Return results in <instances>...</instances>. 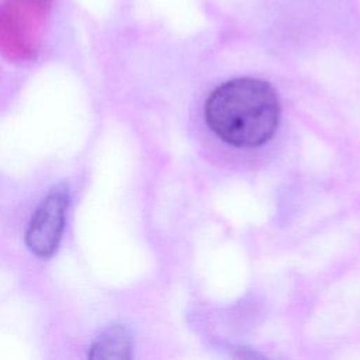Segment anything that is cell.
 <instances>
[{
    "label": "cell",
    "mask_w": 360,
    "mask_h": 360,
    "mask_svg": "<svg viewBox=\"0 0 360 360\" xmlns=\"http://www.w3.org/2000/svg\"><path fill=\"white\" fill-rule=\"evenodd\" d=\"M205 121L225 142L235 146L266 143L277 129L280 103L263 80L238 77L217 87L205 101Z\"/></svg>",
    "instance_id": "cell-1"
},
{
    "label": "cell",
    "mask_w": 360,
    "mask_h": 360,
    "mask_svg": "<svg viewBox=\"0 0 360 360\" xmlns=\"http://www.w3.org/2000/svg\"><path fill=\"white\" fill-rule=\"evenodd\" d=\"M69 198V187L60 183L53 186L35 208L25 232V245L32 255L49 257L56 252L65 228Z\"/></svg>",
    "instance_id": "cell-3"
},
{
    "label": "cell",
    "mask_w": 360,
    "mask_h": 360,
    "mask_svg": "<svg viewBox=\"0 0 360 360\" xmlns=\"http://www.w3.org/2000/svg\"><path fill=\"white\" fill-rule=\"evenodd\" d=\"M132 339L122 325L104 329L89 349V359H128L131 357Z\"/></svg>",
    "instance_id": "cell-4"
},
{
    "label": "cell",
    "mask_w": 360,
    "mask_h": 360,
    "mask_svg": "<svg viewBox=\"0 0 360 360\" xmlns=\"http://www.w3.org/2000/svg\"><path fill=\"white\" fill-rule=\"evenodd\" d=\"M53 0L0 1V49L11 55H27L38 35Z\"/></svg>",
    "instance_id": "cell-2"
}]
</instances>
